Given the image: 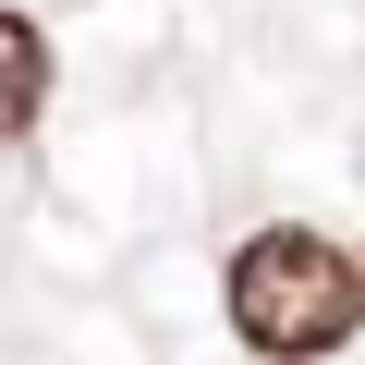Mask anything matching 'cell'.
<instances>
[{
	"label": "cell",
	"instance_id": "6da1fadb",
	"mask_svg": "<svg viewBox=\"0 0 365 365\" xmlns=\"http://www.w3.org/2000/svg\"><path fill=\"white\" fill-rule=\"evenodd\" d=\"M232 329H244V353H341L365 329V268L329 232L280 220L232 256Z\"/></svg>",
	"mask_w": 365,
	"mask_h": 365
},
{
	"label": "cell",
	"instance_id": "7a4b0ae2",
	"mask_svg": "<svg viewBox=\"0 0 365 365\" xmlns=\"http://www.w3.org/2000/svg\"><path fill=\"white\" fill-rule=\"evenodd\" d=\"M0 37H13V134H37V110H49V25L13 13Z\"/></svg>",
	"mask_w": 365,
	"mask_h": 365
}]
</instances>
